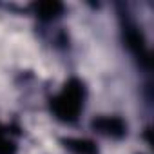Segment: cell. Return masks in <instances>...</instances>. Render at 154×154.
Listing matches in <instances>:
<instances>
[{
	"instance_id": "cell-1",
	"label": "cell",
	"mask_w": 154,
	"mask_h": 154,
	"mask_svg": "<svg viewBox=\"0 0 154 154\" xmlns=\"http://www.w3.org/2000/svg\"><path fill=\"white\" fill-rule=\"evenodd\" d=\"M84 102H85V85L78 78H71L63 89L51 98V112L67 123H72L78 120L80 112L84 111Z\"/></svg>"
},
{
	"instance_id": "cell-2",
	"label": "cell",
	"mask_w": 154,
	"mask_h": 154,
	"mask_svg": "<svg viewBox=\"0 0 154 154\" xmlns=\"http://www.w3.org/2000/svg\"><path fill=\"white\" fill-rule=\"evenodd\" d=\"M122 33H123V42L127 45V49L145 65H150V54H149V47L147 42L141 35V31L138 29V26L131 20V17L127 13L122 15Z\"/></svg>"
},
{
	"instance_id": "cell-3",
	"label": "cell",
	"mask_w": 154,
	"mask_h": 154,
	"mask_svg": "<svg viewBox=\"0 0 154 154\" xmlns=\"http://www.w3.org/2000/svg\"><path fill=\"white\" fill-rule=\"evenodd\" d=\"M93 129L109 138H123L127 134V123L118 116H100L93 122Z\"/></svg>"
},
{
	"instance_id": "cell-4",
	"label": "cell",
	"mask_w": 154,
	"mask_h": 154,
	"mask_svg": "<svg viewBox=\"0 0 154 154\" xmlns=\"http://www.w3.org/2000/svg\"><path fill=\"white\" fill-rule=\"evenodd\" d=\"M63 6L58 2H42V4H35V13L40 20H54L62 15Z\"/></svg>"
},
{
	"instance_id": "cell-5",
	"label": "cell",
	"mask_w": 154,
	"mask_h": 154,
	"mask_svg": "<svg viewBox=\"0 0 154 154\" xmlns=\"http://www.w3.org/2000/svg\"><path fill=\"white\" fill-rule=\"evenodd\" d=\"M65 147L72 150L74 154H98V149L93 141L89 140H80V138H67L63 140Z\"/></svg>"
},
{
	"instance_id": "cell-6",
	"label": "cell",
	"mask_w": 154,
	"mask_h": 154,
	"mask_svg": "<svg viewBox=\"0 0 154 154\" xmlns=\"http://www.w3.org/2000/svg\"><path fill=\"white\" fill-rule=\"evenodd\" d=\"M0 154H15V141H11L4 131H0Z\"/></svg>"
}]
</instances>
